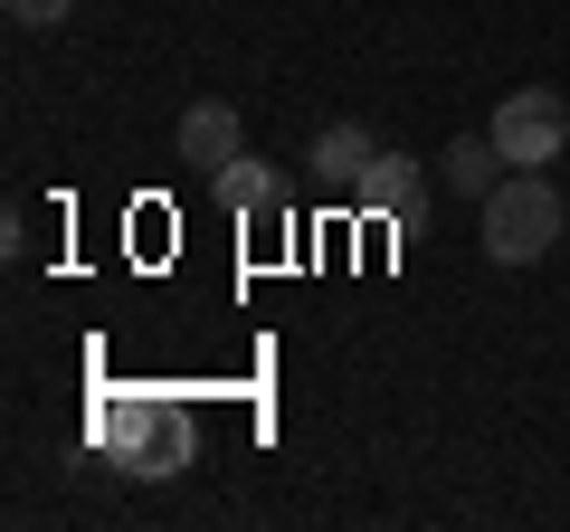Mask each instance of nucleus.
I'll return each instance as SVG.
<instances>
[{"label":"nucleus","mask_w":570,"mask_h":532,"mask_svg":"<svg viewBox=\"0 0 570 532\" xmlns=\"http://www.w3.org/2000/svg\"><path fill=\"white\" fill-rule=\"evenodd\" d=\"M209 190H219V209H238V219H257V228H285V181L266 162H228V171H209Z\"/></svg>","instance_id":"obj_5"},{"label":"nucleus","mask_w":570,"mask_h":532,"mask_svg":"<svg viewBox=\"0 0 570 532\" xmlns=\"http://www.w3.org/2000/svg\"><path fill=\"white\" fill-rule=\"evenodd\" d=\"M181 162L190 171H228L238 162V115H228V105H190L181 115Z\"/></svg>","instance_id":"obj_6"},{"label":"nucleus","mask_w":570,"mask_h":532,"mask_svg":"<svg viewBox=\"0 0 570 532\" xmlns=\"http://www.w3.org/2000/svg\"><path fill=\"white\" fill-rule=\"evenodd\" d=\"M371 152H381V144H371L362 124H333L324 144H314V171H324V181H333V190H343V181H352V171H362V162H371Z\"/></svg>","instance_id":"obj_8"},{"label":"nucleus","mask_w":570,"mask_h":532,"mask_svg":"<svg viewBox=\"0 0 570 532\" xmlns=\"http://www.w3.org/2000/svg\"><path fill=\"white\" fill-rule=\"evenodd\" d=\"M77 0H10V20H29V29H48V20H67Z\"/></svg>","instance_id":"obj_9"},{"label":"nucleus","mask_w":570,"mask_h":532,"mask_svg":"<svg viewBox=\"0 0 570 532\" xmlns=\"http://www.w3.org/2000/svg\"><path fill=\"white\" fill-rule=\"evenodd\" d=\"M485 134H494V152H504L513 171H542L551 152L570 144V105L551 96V86H513V96L494 105V124H485Z\"/></svg>","instance_id":"obj_3"},{"label":"nucleus","mask_w":570,"mask_h":532,"mask_svg":"<svg viewBox=\"0 0 570 532\" xmlns=\"http://www.w3.org/2000/svg\"><path fill=\"white\" fill-rule=\"evenodd\" d=\"M438 171H448V190H466V200H485V190L494 181H504V152H494V134H466V144H448V162H438Z\"/></svg>","instance_id":"obj_7"},{"label":"nucleus","mask_w":570,"mask_h":532,"mask_svg":"<svg viewBox=\"0 0 570 532\" xmlns=\"http://www.w3.org/2000/svg\"><path fill=\"white\" fill-rule=\"evenodd\" d=\"M561 228H570V209H561V190H551L542 171H504V181L485 190V257L494 266H532Z\"/></svg>","instance_id":"obj_2"},{"label":"nucleus","mask_w":570,"mask_h":532,"mask_svg":"<svg viewBox=\"0 0 570 532\" xmlns=\"http://www.w3.org/2000/svg\"><path fill=\"white\" fill-rule=\"evenodd\" d=\"M86 428H96L105 466L124 475H181L190 447H200V428H190V410L171 400V390H96V410H86Z\"/></svg>","instance_id":"obj_1"},{"label":"nucleus","mask_w":570,"mask_h":532,"mask_svg":"<svg viewBox=\"0 0 570 532\" xmlns=\"http://www.w3.org/2000/svg\"><path fill=\"white\" fill-rule=\"evenodd\" d=\"M343 200L362 209V219L409 228V219H419V162H409V152H371V162L343 181Z\"/></svg>","instance_id":"obj_4"}]
</instances>
